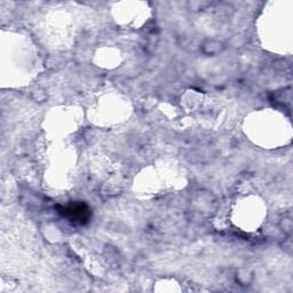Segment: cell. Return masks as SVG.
Instances as JSON below:
<instances>
[{
	"instance_id": "obj_1",
	"label": "cell",
	"mask_w": 293,
	"mask_h": 293,
	"mask_svg": "<svg viewBox=\"0 0 293 293\" xmlns=\"http://www.w3.org/2000/svg\"><path fill=\"white\" fill-rule=\"evenodd\" d=\"M64 213L70 217V219H75V221H79L81 224L88 218V210L82 204L72 205L68 209H64Z\"/></svg>"
}]
</instances>
